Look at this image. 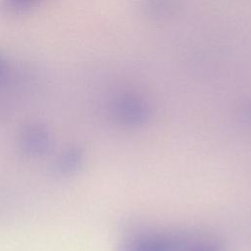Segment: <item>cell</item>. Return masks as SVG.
<instances>
[{
  "label": "cell",
  "mask_w": 251,
  "mask_h": 251,
  "mask_svg": "<svg viewBox=\"0 0 251 251\" xmlns=\"http://www.w3.org/2000/svg\"><path fill=\"white\" fill-rule=\"evenodd\" d=\"M181 239L174 235H153L136 238L125 246L124 251H176Z\"/></svg>",
  "instance_id": "1"
},
{
  "label": "cell",
  "mask_w": 251,
  "mask_h": 251,
  "mask_svg": "<svg viewBox=\"0 0 251 251\" xmlns=\"http://www.w3.org/2000/svg\"><path fill=\"white\" fill-rule=\"evenodd\" d=\"M21 146L25 152L31 156L44 154L49 148L47 131L38 125L28 126L22 132Z\"/></svg>",
  "instance_id": "2"
},
{
  "label": "cell",
  "mask_w": 251,
  "mask_h": 251,
  "mask_svg": "<svg viewBox=\"0 0 251 251\" xmlns=\"http://www.w3.org/2000/svg\"><path fill=\"white\" fill-rule=\"evenodd\" d=\"M115 112L118 118L126 124H138L142 122L145 117V108L144 106L133 99H125L119 101L115 106Z\"/></svg>",
  "instance_id": "3"
},
{
  "label": "cell",
  "mask_w": 251,
  "mask_h": 251,
  "mask_svg": "<svg viewBox=\"0 0 251 251\" xmlns=\"http://www.w3.org/2000/svg\"><path fill=\"white\" fill-rule=\"evenodd\" d=\"M48 0H0V9L8 16L18 17L26 15Z\"/></svg>",
  "instance_id": "4"
},
{
  "label": "cell",
  "mask_w": 251,
  "mask_h": 251,
  "mask_svg": "<svg viewBox=\"0 0 251 251\" xmlns=\"http://www.w3.org/2000/svg\"><path fill=\"white\" fill-rule=\"evenodd\" d=\"M81 162V153L78 149L72 148L64 152L58 161V169L62 173H71L79 167Z\"/></svg>",
  "instance_id": "5"
},
{
  "label": "cell",
  "mask_w": 251,
  "mask_h": 251,
  "mask_svg": "<svg viewBox=\"0 0 251 251\" xmlns=\"http://www.w3.org/2000/svg\"><path fill=\"white\" fill-rule=\"evenodd\" d=\"M185 251H221L220 247L215 243H201L186 248Z\"/></svg>",
  "instance_id": "6"
}]
</instances>
